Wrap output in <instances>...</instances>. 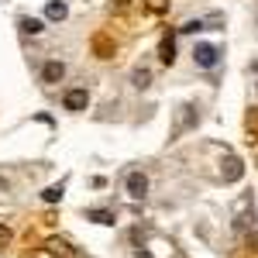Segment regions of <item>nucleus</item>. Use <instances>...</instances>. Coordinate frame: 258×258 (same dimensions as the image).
<instances>
[{
    "mask_svg": "<svg viewBox=\"0 0 258 258\" xmlns=\"http://www.w3.org/2000/svg\"><path fill=\"white\" fill-rule=\"evenodd\" d=\"M124 186H127V197L131 200L148 197V176H145V172H127V182H124Z\"/></svg>",
    "mask_w": 258,
    "mask_h": 258,
    "instance_id": "f257e3e1",
    "label": "nucleus"
},
{
    "mask_svg": "<svg viewBox=\"0 0 258 258\" xmlns=\"http://www.w3.org/2000/svg\"><path fill=\"white\" fill-rule=\"evenodd\" d=\"M7 241H11V231H7V227H4V224H0V248H4V244H7Z\"/></svg>",
    "mask_w": 258,
    "mask_h": 258,
    "instance_id": "f8f14e48",
    "label": "nucleus"
},
{
    "mask_svg": "<svg viewBox=\"0 0 258 258\" xmlns=\"http://www.w3.org/2000/svg\"><path fill=\"white\" fill-rule=\"evenodd\" d=\"M86 217H90V220H97V224H114V214H107V210H90Z\"/></svg>",
    "mask_w": 258,
    "mask_h": 258,
    "instance_id": "1a4fd4ad",
    "label": "nucleus"
},
{
    "mask_svg": "<svg viewBox=\"0 0 258 258\" xmlns=\"http://www.w3.org/2000/svg\"><path fill=\"white\" fill-rule=\"evenodd\" d=\"M131 80H135V86H138V90H145V86L152 83V76H148V69H135V76H131Z\"/></svg>",
    "mask_w": 258,
    "mask_h": 258,
    "instance_id": "6e6552de",
    "label": "nucleus"
},
{
    "mask_svg": "<svg viewBox=\"0 0 258 258\" xmlns=\"http://www.w3.org/2000/svg\"><path fill=\"white\" fill-rule=\"evenodd\" d=\"M62 76H66V66H62V62H45V69H41V83H48V86H52V83H59Z\"/></svg>",
    "mask_w": 258,
    "mask_h": 258,
    "instance_id": "20e7f679",
    "label": "nucleus"
},
{
    "mask_svg": "<svg viewBox=\"0 0 258 258\" xmlns=\"http://www.w3.org/2000/svg\"><path fill=\"white\" fill-rule=\"evenodd\" d=\"M38 258H52V255H48V251H41V255H38Z\"/></svg>",
    "mask_w": 258,
    "mask_h": 258,
    "instance_id": "4468645a",
    "label": "nucleus"
},
{
    "mask_svg": "<svg viewBox=\"0 0 258 258\" xmlns=\"http://www.w3.org/2000/svg\"><path fill=\"white\" fill-rule=\"evenodd\" d=\"M159 59L165 62V66H172V62H176V41H172V35H165V38H162V45H159Z\"/></svg>",
    "mask_w": 258,
    "mask_h": 258,
    "instance_id": "39448f33",
    "label": "nucleus"
},
{
    "mask_svg": "<svg viewBox=\"0 0 258 258\" xmlns=\"http://www.w3.org/2000/svg\"><path fill=\"white\" fill-rule=\"evenodd\" d=\"M21 31H24V35H41L45 24H41L38 18H21Z\"/></svg>",
    "mask_w": 258,
    "mask_h": 258,
    "instance_id": "423d86ee",
    "label": "nucleus"
},
{
    "mask_svg": "<svg viewBox=\"0 0 258 258\" xmlns=\"http://www.w3.org/2000/svg\"><path fill=\"white\" fill-rule=\"evenodd\" d=\"M41 197L48 200V203H59V200H62V186H48V189H45Z\"/></svg>",
    "mask_w": 258,
    "mask_h": 258,
    "instance_id": "9d476101",
    "label": "nucleus"
},
{
    "mask_svg": "<svg viewBox=\"0 0 258 258\" xmlns=\"http://www.w3.org/2000/svg\"><path fill=\"white\" fill-rule=\"evenodd\" d=\"M114 4H117V7H124V4H131V0H114Z\"/></svg>",
    "mask_w": 258,
    "mask_h": 258,
    "instance_id": "ddd939ff",
    "label": "nucleus"
},
{
    "mask_svg": "<svg viewBox=\"0 0 258 258\" xmlns=\"http://www.w3.org/2000/svg\"><path fill=\"white\" fill-rule=\"evenodd\" d=\"M62 103H66V110H86V103H90V93H86V90H69Z\"/></svg>",
    "mask_w": 258,
    "mask_h": 258,
    "instance_id": "7ed1b4c3",
    "label": "nucleus"
},
{
    "mask_svg": "<svg viewBox=\"0 0 258 258\" xmlns=\"http://www.w3.org/2000/svg\"><path fill=\"white\" fill-rule=\"evenodd\" d=\"M193 59H197L200 69H214V66L220 62V52L214 48V45H197V48H193Z\"/></svg>",
    "mask_w": 258,
    "mask_h": 258,
    "instance_id": "f03ea898",
    "label": "nucleus"
},
{
    "mask_svg": "<svg viewBox=\"0 0 258 258\" xmlns=\"http://www.w3.org/2000/svg\"><path fill=\"white\" fill-rule=\"evenodd\" d=\"M145 4H148V11H155V14H159V11H165V7H169V0H145Z\"/></svg>",
    "mask_w": 258,
    "mask_h": 258,
    "instance_id": "9b49d317",
    "label": "nucleus"
},
{
    "mask_svg": "<svg viewBox=\"0 0 258 258\" xmlns=\"http://www.w3.org/2000/svg\"><path fill=\"white\" fill-rule=\"evenodd\" d=\"M45 14H48L52 21H62V18H66V4H59V0H55V4H48V7H45Z\"/></svg>",
    "mask_w": 258,
    "mask_h": 258,
    "instance_id": "0eeeda50",
    "label": "nucleus"
}]
</instances>
